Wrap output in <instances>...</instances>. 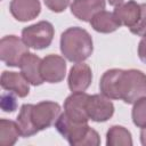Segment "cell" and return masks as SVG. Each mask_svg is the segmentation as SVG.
<instances>
[{
	"mask_svg": "<svg viewBox=\"0 0 146 146\" xmlns=\"http://www.w3.org/2000/svg\"><path fill=\"white\" fill-rule=\"evenodd\" d=\"M99 89L110 99H121L127 104H133L146 96V74L133 68H112L100 78Z\"/></svg>",
	"mask_w": 146,
	"mask_h": 146,
	"instance_id": "6da1fadb",
	"label": "cell"
},
{
	"mask_svg": "<svg viewBox=\"0 0 146 146\" xmlns=\"http://www.w3.org/2000/svg\"><path fill=\"white\" fill-rule=\"evenodd\" d=\"M94 50L90 34L81 27L74 26L65 30L60 36V51L72 63L86 60Z\"/></svg>",
	"mask_w": 146,
	"mask_h": 146,
	"instance_id": "7a4b0ae2",
	"label": "cell"
},
{
	"mask_svg": "<svg viewBox=\"0 0 146 146\" xmlns=\"http://www.w3.org/2000/svg\"><path fill=\"white\" fill-rule=\"evenodd\" d=\"M57 131L73 146H98L100 144L99 135L86 123H78L71 121L64 113H62L55 122Z\"/></svg>",
	"mask_w": 146,
	"mask_h": 146,
	"instance_id": "3957f363",
	"label": "cell"
},
{
	"mask_svg": "<svg viewBox=\"0 0 146 146\" xmlns=\"http://www.w3.org/2000/svg\"><path fill=\"white\" fill-rule=\"evenodd\" d=\"M54 33L52 24L47 21H41L24 27L22 31V40L29 48L40 50L50 46L54 39Z\"/></svg>",
	"mask_w": 146,
	"mask_h": 146,
	"instance_id": "277c9868",
	"label": "cell"
},
{
	"mask_svg": "<svg viewBox=\"0 0 146 146\" xmlns=\"http://www.w3.org/2000/svg\"><path fill=\"white\" fill-rule=\"evenodd\" d=\"M26 52H29V47L16 35H6L0 41V58L8 66H19Z\"/></svg>",
	"mask_w": 146,
	"mask_h": 146,
	"instance_id": "5b68a950",
	"label": "cell"
},
{
	"mask_svg": "<svg viewBox=\"0 0 146 146\" xmlns=\"http://www.w3.org/2000/svg\"><path fill=\"white\" fill-rule=\"evenodd\" d=\"M60 115V106L55 102H41L33 105L31 117L34 127L40 130H44L52 125Z\"/></svg>",
	"mask_w": 146,
	"mask_h": 146,
	"instance_id": "8992f818",
	"label": "cell"
},
{
	"mask_svg": "<svg viewBox=\"0 0 146 146\" xmlns=\"http://www.w3.org/2000/svg\"><path fill=\"white\" fill-rule=\"evenodd\" d=\"M89 95L84 91L72 92L64 102V114L73 122L86 123L89 117L87 114V100Z\"/></svg>",
	"mask_w": 146,
	"mask_h": 146,
	"instance_id": "52a82bcc",
	"label": "cell"
},
{
	"mask_svg": "<svg viewBox=\"0 0 146 146\" xmlns=\"http://www.w3.org/2000/svg\"><path fill=\"white\" fill-rule=\"evenodd\" d=\"M87 114L88 117L95 122H105L112 117L114 113V105L105 95H89L87 100Z\"/></svg>",
	"mask_w": 146,
	"mask_h": 146,
	"instance_id": "ba28073f",
	"label": "cell"
},
{
	"mask_svg": "<svg viewBox=\"0 0 146 146\" xmlns=\"http://www.w3.org/2000/svg\"><path fill=\"white\" fill-rule=\"evenodd\" d=\"M40 73L43 81L49 83H58L65 78L66 62L58 55H48L41 59Z\"/></svg>",
	"mask_w": 146,
	"mask_h": 146,
	"instance_id": "9c48e42d",
	"label": "cell"
},
{
	"mask_svg": "<svg viewBox=\"0 0 146 146\" xmlns=\"http://www.w3.org/2000/svg\"><path fill=\"white\" fill-rule=\"evenodd\" d=\"M92 80V73L89 65L80 62L72 66L68 73L67 82L72 92L86 91Z\"/></svg>",
	"mask_w": 146,
	"mask_h": 146,
	"instance_id": "30bf717a",
	"label": "cell"
},
{
	"mask_svg": "<svg viewBox=\"0 0 146 146\" xmlns=\"http://www.w3.org/2000/svg\"><path fill=\"white\" fill-rule=\"evenodd\" d=\"M0 84L3 90L10 91L18 97H26L30 92L29 81L22 73L3 71L0 79Z\"/></svg>",
	"mask_w": 146,
	"mask_h": 146,
	"instance_id": "8fae6325",
	"label": "cell"
},
{
	"mask_svg": "<svg viewBox=\"0 0 146 146\" xmlns=\"http://www.w3.org/2000/svg\"><path fill=\"white\" fill-rule=\"evenodd\" d=\"M9 10L15 19L27 22L40 14L41 5L39 0H11Z\"/></svg>",
	"mask_w": 146,
	"mask_h": 146,
	"instance_id": "7c38bea8",
	"label": "cell"
},
{
	"mask_svg": "<svg viewBox=\"0 0 146 146\" xmlns=\"http://www.w3.org/2000/svg\"><path fill=\"white\" fill-rule=\"evenodd\" d=\"M105 9V0H73L71 13L83 22L90 19L99 11Z\"/></svg>",
	"mask_w": 146,
	"mask_h": 146,
	"instance_id": "4fadbf2b",
	"label": "cell"
},
{
	"mask_svg": "<svg viewBox=\"0 0 146 146\" xmlns=\"http://www.w3.org/2000/svg\"><path fill=\"white\" fill-rule=\"evenodd\" d=\"M40 65L41 58L32 52H26L19 63L21 73L25 76L29 83L33 86H40L43 82V79L40 73Z\"/></svg>",
	"mask_w": 146,
	"mask_h": 146,
	"instance_id": "5bb4252c",
	"label": "cell"
},
{
	"mask_svg": "<svg viewBox=\"0 0 146 146\" xmlns=\"http://www.w3.org/2000/svg\"><path fill=\"white\" fill-rule=\"evenodd\" d=\"M140 5L136 1H128L117 5L114 9V15L120 21L121 25H125L129 29L132 27L140 17Z\"/></svg>",
	"mask_w": 146,
	"mask_h": 146,
	"instance_id": "9a60e30c",
	"label": "cell"
},
{
	"mask_svg": "<svg viewBox=\"0 0 146 146\" xmlns=\"http://www.w3.org/2000/svg\"><path fill=\"white\" fill-rule=\"evenodd\" d=\"M90 25L99 33H112L121 26V23L114 13L102 10L90 19Z\"/></svg>",
	"mask_w": 146,
	"mask_h": 146,
	"instance_id": "2e32d148",
	"label": "cell"
},
{
	"mask_svg": "<svg viewBox=\"0 0 146 146\" xmlns=\"http://www.w3.org/2000/svg\"><path fill=\"white\" fill-rule=\"evenodd\" d=\"M32 104H24L22 105L18 116L16 119L17 127L19 129L21 136L22 137H31L35 133H38V129L34 127L32 117H31V112H32Z\"/></svg>",
	"mask_w": 146,
	"mask_h": 146,
	"instance_id": "e0dca14e",
	"label": "cell"
},
{
	"mask_svg": "<svg viewBox=\"0 0 146 146\" xmlns=\"http://www.w3.org/2000/svg\"><path fill=\"white\" fill-rule=\"evenodd\" d=\"M107 146H131L132 138L128 129L121 125H113L106 133Z\"/></svg>",
	"mask_w": 146,
	"mask_h": 146,
	"instance_id": "ac0fdd59",
	"label": "cell"
},
{
	"mask_svg": "<svg viewBox=\"0 0 146 146\" xmlns=\"http://www.w3.org/2000/svg\"><path fill=\"white\" fill-rule=\"evenodd\" d=\"M21 136L19 129L16 121H10L6 119L0 120V144L1 146H11L14 145L18 137Z\"/></svg>",
	"mask_w": 146,
	"mask_h": 146,
	"instance_id": "d6986e66",
	"label": "cell"
},
{
	"mask_svg": "<svg viewBox=\"0 0 146 146\" xmlns=\"http://www.w3.org/2000/svg\"><path fill=\"white\" fill-rule=\"evenodd\" d=\"M132 121L140 129L146 128V96L137 99L132 107Z\"/></svg>",
	"mask_w": 146,
	"mask_h": 146,
	"instance_id": "ffe728a7",
	"label": "cell"
},
{
	"mask_svg": "<svg viewBox=\"0 0 146 146\" xmlns=\"http://www.w3.org/2000/svg\"><path fill=\"white\" fill-rule=\"evenodd\" d=\"M140 9H141L140 17H139L138 22L132 27H130V31H131V33H133L136 35L144 36V35H146V3H141Z\"/></svg>",
	"mask_w": 146,
	"mask_h": 146,
	"instance_id": "44dd1931",
	"label": "cell"
},
{
	"mask_svg": "<svg viewBox=\"0 0 146 146\" xmlns=\"http://www.w3.org/2000/svg\"><path fill=\"white\" fill-rule=\"evenodd\" d=\"M48 9L54 13H62L67 8L71 0H43Z\"/></svg>",
	"mask_w": 146,
	"mask_h": 146,
	"instance_id": "7402d4cb",
	"label": "cell"
},
{
	"mask_svg": "<svg viewBox=\"0 0 146 146\" xmlns=\"http://www.w3.org/2000/svg\"><path fill=\"white\" fill-rule=\"evenodd\" d=\"M16 106H17L16 98L11 95L10 91L9 94H3L1 96V107L5 112H14Z\"/></svg>",
	"mask_w": 146,
	"mask_h": 146,
	"instance_id": "603a6c76",
	"label": "cell"
},
{
	"mask_svg": "<svg viewBox=\"0 0 146 146\" xmlns=\"http://www.w3.org/2000/svg\"><path fill=\"white\" fill-rule=\"evenodd\" d=\"M138 56L140 60L146 64V35L143 36V39L138 44Z\"/></svg>",
	"mask_w": 146,
	"mask_h": 146,
	"instance_id": "cb8c5ba5",
	"label": "cell"
},
{
	"mask_svg": "<svg viewBox=\"0 0 146 146\" xmlns=\"http://www.w3.org/2000/svg\"><path fill=\"white\" fill-rule=\"evenodd\" d=\"M140 141H141V145L146 146V128L141 129V132H140Z\"/></svg>",
	"mask_w": 146,
	"mask_h": 146,
	"instance_id": "d4e9b609",
	"label": "cell"
},
{
	"mask_svg": "<svg viewBox=\"0 0 146 146\" xmlns=\"http://www.w3.org/2000/svg\"><path fill=\"white\" fill-rule=\"evenodd\" d=\"M108 1V3L111 5V6H117V5H120V3H122L123 2V0H107Z\"/></svg>",
	"mask_w": 146,
	"mask_h": 146,
	"instance_id": "484cf974",
	"label": "cell"
}]
</instances>
